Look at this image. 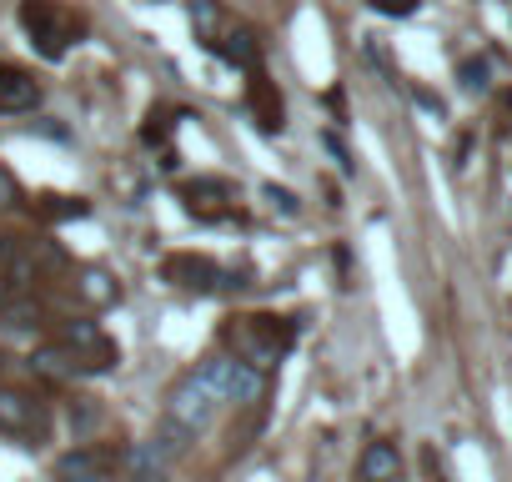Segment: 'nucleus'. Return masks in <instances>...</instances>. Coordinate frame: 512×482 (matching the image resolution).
Listing matches in <instances>:
<instances>
[{
  "mask_svg": "<svg viewBox=\"0 0 512 482\" xmlns=\"http://www.w3.org/2000/svg\"><path fill=\"white\" fill-rule=\"evenodd\" d=\"M21 26L46 61H66V51L86 36V21L66 11L61 0H21Z\"/></svg>",
  "mask_w": 512,
  "mask_h": 482,
  "instance_id": "nucleus-2",
  "label": "nucleus"
},
{
  "mask_svg": "<svg viewBox=\"0 0 512 482\" xmlns=\"http://www.w3.org/2000/svg\"><path fill=\"white\" fill-rule=\"evenodd\" d=\"M126 472H131V482H166V472H171V462L156 452V442L146 437V442H136V447H126Z\"/></svg>",
  "mask_w": 512,
  "mask_h": 482,
  "instance_id": "nucleus-14",
  "label": "nucleus"
},
{
  "mask_svg": "<svg viewBox=\"0 0 512 482\" xmlns=\"http://www.w3.org/2000/svg\"><path fill=\"white\" fill-rule=\"evenodd\" d=\"M0 432L6 437H26V442H41L51 432V412L36 392H21V387H0Z\"/></svg>",
  "mask_w": 512,
  "mask_h": 482,
  "instance_id": "nucleus-6",
  "label": "nucleus"
},
{
  "mask_svg": "<svg viewBox=\"0 0 512 482\" xmlns=\"http://www.w3.org/2000/svg\"><path fill=\"white\" fill-rule=\"evenodd\" d=\"M36 377H46V382H66V377H86V362L71 352V347H61V342H46V347H36L31 352V362H26Z\"/></svg>",
  "mask_w": 512,
  "mask_h": 482,
  "instance_id": "nucleus-12",
  "label": "nucleus"
},
{
  "mask_svg": "<svg viewBox=\"0 0 512 482\" xmlns=\"http://www.w3.org/2000/svg\"><path fill=\"white\" fill-rule=\"evenodd\" d=\"M462 86H467V91H487V61H482V56L462 61Z\"/></svg>",
  "mask_w": 512,
  "mask_h": 482,
  "instance_id": "nucleus-23",
  "label": "nucleus"
},
{
  "mask_svg": "<svg viewBox=\"0 0 512 482\" xmlns=\"http://www.w3.org/2000/svg\"><path fill=\"white\" fill-rule=\"evenodd\" d=\"M61 347H71V352L86 362V377L116 367V342H111L96 322H76V317H71V322L61 327Z\"/></svg>",
  "mask_w": 512,
  "mask_h": 482,
  "instance_id": "nucleus-8",
  "label": "nucleus"
},
{
  "mask_svg": "<svg viewBox=\"0 0 512 482\" xmlns=\"http://www.w3.org/2000/svg\"><path fill=\"white\" fill-rule=\"evenodd\" d=\"M161 277H166L171 287H181V292H196V297H216V292L241 287V277L221 272L211 257H196V252H176V257H166V262H161Z\"/></svg>",
  "mask_w": 512,
  "mask_h": 482,
  "instance_id": "nucleus-5",
  "label": "nucleus"
},
{
  "mask_svg": "<svg viewBox=\"0 0 512 482\" xmlns=\"http://www.w3.org/2000/svg\"><path fill=\"white\" fill-rule=\"evenodd\" d=\"M322 146H327V151H332V156H337V166H342V171H347V176H352V156H347V146H342V141H337V136H322Z\"/></svg>",
  "mask_w": 512,
  "mask_h": 482,
  "instance_id": "nucleus-26",
  "label": "nucleus"
},
{
  "mask_svg": "<svg viewBox=\"0 0 512 482\" xmlns=\"http://www.w3.org/2000/svg\"><path fill=\"white\" fill-rule=\"evenodd\" d=\"M41 322V302L31 292H0V327L6 332H31Z\"/></svg>",
  "mask_w": 512,
  "mask_h": 482,
  "instance_id": "nucleus-16",
  "label": "nucleus"
},
{
  "mask_svg": "<svg viewBox=\"0 0 512 482\" xmlns=\"http://www.w3.org/2000/svg\"><path fill=\"white\" fill-rule=\"evenodd\" d=\"M41 106V86H36V76H26V71H0V111L6 116H21V111H36Z\"/></svg>",
  "mask_w": 512,
  "mask_h": 482,
  "instance_id": "nucleus-13",
  "label": "nucleus"
},
{
  "mask_svg": "<svg viewBox=\"0 0 512 482\" xmlns=\"http://www.w3.org/2000/svg\"><path fill=\"white\" fill-rule=\"evenodd\" d=\"M367 6H372L377 16H412L422 0H367Z\"/></svg>",
  "mask_w": 512,
  "mask_h": 482,
  "instance_id": "nucleus-24",
  "label": "nucleus"
},
{
  "mask_svg": "<svg viewBox=\"0 0 512 482\" xmlns=\"http://www.w3.org/2000/svg\"><path fill=\"white\" fill-rule=\"evenodd\" d=\"M357 477H362V482H397V477H402L397 447H392V442H372V447L362 452V462H357Z\"/></svg>",
  "mask_w": 512,
  "mask_h": 482,
  "instance_id": "nucleus-15",
  "label": "nucleus"
},
{
  "mask_svg": "<svg viewBox=\"0 0 512 482\" xmlns=\"http://www.w3.org/2000/svg\"><path fill=\"white\" fill-rule=\"evenodd\" d=\"M171 131H176L171 111H151V116H146V126H141V141H146V146H166V151H171Z\"/></svg>",
  "mask_w": 512,
  "mask_h": 482,
  "instance_id": "nucleus-20",
  "label": "nucleus"
},
{
  "mask_svg": "<svg viewBox=\"0 0 512 482\" xmlns=\"http://www.w3.org/2000/svg\"><path fill=\"white\" fill-rule=\"evenodd\" d=\"M11 206H21V181L11 166H0V211H11Z\"/></svg>",
  "mask_w": 512,
  "mask_h": 482,
  "instance_id": "nucleus-22",
  "label": "nucleus"
},
{
  "mask_svg": "<svg viewBox=\"0 0 512 482\" xmlns=\"http://www.w3.org/2000/svg\"><path fill=\"white\" fill-rule=\"evenodd\" d=\"M246 111H251V121L262 126L267 136H277V131L287 126V121H282V116H287V106H282L277 86H272V81H267L262 71H256V76L246 81Z\"/></svg>",
  "mask_w": 512,
  "mask_h": 482,
  "instance_id": "nucleus-10",
  "label": "nucleus"
},
{
  "mask_svg": "<svg viewBox=\"0 0 512 482\" xmlns=\"http://www.w3.org/2000/svg\"><path fill=\"white\" fill-rule=\"evenodd\" d=\"M176 196H181V206H186L191 216H201V221H221V216H231L236 186L221 181V176H196V181H181Z\"/></svg>",
  "mask_w": 512,
  "mask_h": 482,
  "instance_id": "nucleus-7",
  "label": "nucleus"
},
{
  "mask_svg": "<svg viewBox=\"0 0 512 482\" xmlns=\"http://www.w3.org/2000/svg\"><path fill=\"white\" fill-rule=\"evenodd\" d=\"M36 211L46 221H81V216H91V201L86 196H41Z\"/></svg>",
  "mask_w": 512,
  "mask_h": 482,
  "instance_id": "nucleus-18",
  "label": "nucleus"
},
{
  "mask_svg": "<svg viewBox=\"0 0 512 482\" xmlns=\"http://www.w3.org/2000/svg\"><path fill=\"white\" fill-rule=\"evenodd\" d=\"M116 467V452L106 447H76L56 462V482H106Z\"/></svg>",
  "mask_w": 512,
  "mask_h": 482,
  "instance_id": "nucleus-9",
  "label": "nucleus"
},
{
  "mask_svg": "<svg viewBox=\"0 0 512 482\" xmlns=\"http://www.w3.org/2000/svg\"><path fill=\"white\" fill-rule=\"evenodd\" d=\"M76 292H81V297H86L91 307H111V302L121 297V287H116V282H111L106 272H96V267L76 277Z\"/></svg>",
  "mask_w": 512,
  "mask_h": 482,
  "instance_id": "nucleus-19",
  "label": "nucleus"
},
{
  "mask_svg": "<svg viewBox=\"0 0 512 482\" xmlns=\"http://www.w3.org/2000/svg\"><path fill=\"white\" fill-rule=\"evenodd\" d=\"M221 342L231 347L226 357H236V362H246L256 372H272L292 352L297 322H287V317H226Z\"/></svg>",
  "mask_w": 512,
  "mask_h": 482,
  "instance_id": "nucleus-1",
  "label": "nucleus"
},
{
  "mask_svg": "<svg viewBox=\"0 0 512 482\" xmlns=\"http://www.w3.org/2000/svg\"><path fill=\"white\" fill-rule=\"evenodd\" d=\"M96 422H101V412H96V402H91V397H86L81 407H71V427H76V432H91Z\"/></svg>",
  "mask_w": 512,
  "mask_h": 482,
  "instance_id": "nucleus-25",
  "label": "nucleus"
},
{
  "mask_svg": "<svg viewBox=\"0 0 512 482\" xmlns=\"http://www.w3.org/2000/svg\"><path fill=\"white\" fill-rule=\"evenodd\" d=\"M191 26H196V41L211 46L226 36V11H221V0H191Z\"/></svg>",
  "mask_w": 512,
  "mask_h": 482,
  "instance_id": "nucleus-17",
  "label": "nucleus"
},
{
  "mask_svg": "<svg viewBox=\"0 0 512 482\" xmlns=\"http://www.w3.org/2000/svg\"><path fill=\"white\" fill-rule=\"evenodd\" d=\"M211 56H221L226 66H236V71H246V76H256L262 71V41H256L246 26H236V31H226L221 41H211L206 46Z\"/></svg>",
  "mask_w": 512,
  "mask_h": 482,
  "instance_id": "nucleus-11",
  "label": "nucleus"
},
{
  "mask_svg": "<svg viewBox=\"0 0 512 482\" xmlns=\"http://www.w3.org/2000/svg\"><path fill=\"white\" fill-rule=\"evenodd\" d=\"M216 407H221V397L211 392V382H206L201 372H186V377L171 387V397H166V422H176L181 432L196 437V432L211 427Z\"/></svg>",
  "mask_w": 512,
  "mask_h": 482,
  "instance_id": "nucleus-3",
  "label": "nucleus"
},
{
  "mask_svg": "<svg viewBox=\"0 0 512 482\" xmlns=\"http://www.w3.org/2000/svg\"><path fill=\"white\" fill-rule=\"evenodd\" d=\"M262 196L282 211V216H297L302 211V201H297V191H287V186H262Z\"/></svg>",
  "mask_w": 512,
  "mask_h": 482,
  "instance_id": "nucleus-21",
  "label": "nucleus"
},
{
  "mask_svg": "<svg viewBox=\"0 0 512 482\" xmlns=\"http://www.w3.org/2000/svg\"><path fill=\"white\" fill-rule=\"evenodd\" d=\"M196 372L211 382V392L221 402H262V392H267V372H256V367H246L226 352H211Z\"/></svg>",
  "mask_w": 512,
  "mask_h": 482,
  "instance_id": "nucleus-4",
  "label": "nucleus"
}]
</instances>
